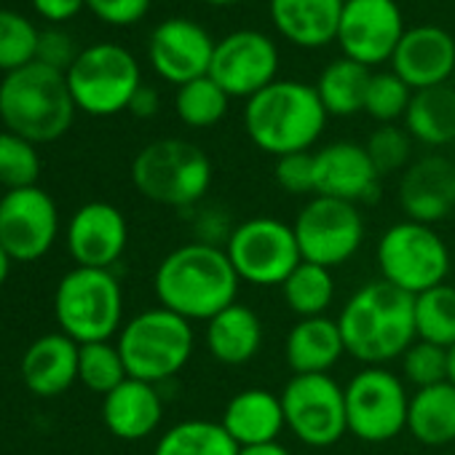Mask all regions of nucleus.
Wrapping results in <instances>:
<instances>
[{
    "mask_svg": "<svg viewBox=\"0 0 455 455\" xmlns=\"http://www.w3.org/2000/svg\"><path fill=\"white\" fill-rule=\"evenodd\" d=\"M346 0H271L274 28L295 46L322 49L338 41Z\"/></svg>",
    "mask_w": 455,
    "mask_h": 455,
    "instance_id": "obj_27",
    "label": "nucleus"
},
{
    "mask_svg": "<svg viewBox=\"0 0 455 455\" xmlns=\"http://www.w3.org/2000/svg\"><path fill=\"white\" fill-rule=\"evenodd\" d=\"M222 250L236 276L252 287H282L303 260L292 225L271 214L234 225Z\"/></svg>",
    "mask_w": 455,
    "mask_h": 455,
    "instance_id": "obj_9",
    "label": "nucleus"
},
{
    "mask_svg": "<svg viewBox=\"0 0 455 455\" xmlns=\"http://www.w3.org/2000/svg\"><path fill=\"white\" fill-rule=\"evenodd\" d=\"M228 102H231V97H228L209 76H204V78H196V81L177 89L174 110L185 126L209 129L225 118Z\"/></svg>",
    "mask_w": 455,
    "mask_h": 455,
    "instance_id": "obj_34",
    "label": "nucleus"
},
{
    "mask_svg": "<svg viewBox=\"0 0 455 455\" xmlns=\"http://www.w3.org/2000/svg\"><path fill=\"white\" fill-rule=\"evenodd\" d=\"M410 391L388 367H362L346 383L348 434L367 444H383L407 431Z\"/></svg>",
    "mask_w": 455,
    "mask_h": 455,
    "instance_id": "obj_10",
    "label": "nucleus"
},
{
    "mask_svg": "<svg viewBox=\"0 0 455 455\" xmlns=\"http://www.w3.org/2000/svg\"><path fill=\"white\" fill-rule=\"evenodd\" d=\"M60 209L54 198L33 185L0 198V244L14 263L41 260L57 242Z\"/></svg>",
    "mask_w": 455,
    "mask_h": 455,
    "instance_id": "obj_14",
    "label": "nucleus"
},
{
    "mask_svg": "<svg viewBox=\"0 0 455 455\" xmlns=\"http://www.w3.org/2000/svg\"><path fill=\"white\" fill-rule=\"evenodd\" d=\"M276 44L258 30H236L214 44L209 78L228 94L250 100L276 81Z\"/></svg>",
    "mask_w": 455,
    "mask_h": 455,
    "instance_id": "obj_15",
    "label": "nucleus"
},
{
    "mask_svg": "<svg viewBox=\"0 0 455 455\" xmlns=\"http://www.w3.org/2000/svg\"><path fill=\"white\" fill-rule=\"evenodd\" d=\"M118 351L129 378L145 383H166L182 372L196 348L193 324L169 308H148L129 319L118 332Z\"/></svg>",
    "mask_w": 455,
    "mask_h": 455,
    "instance_id": "obj_6",
    "label": "nucleus"
},
{
    "mask_svg": "<svg viewBox=\"0 0 455 455\" xmlns=\"http://www.w3.org/2000/svg\"><path fill=\"white\" fill-rule=\"evenodd\" d=\"M129 113L134 118H153L158 113V92L142 84L129 102Z\"/></svg>",
    "mask_w": 455,
    "mask_h": 455,
    "instance_id": "obj_45",
    "label": "nucleus"
},
{
    "mask_svg": "<svg viewBox=\"0 0 455 455\" xmlns=\"http://www.w3.org/2000/svg\"><path fill=\"white\" fill-rule=\"evenodd\" d=\"M407 134L426 148H444L455 142V89L434 86L412 92L404 113Z\"/></svg>",
    "mask_w": 455,
    "mask_h": 455,
    "instance_id": "obj_29",
    "label": "nucleus"
},
{
    "mask_svg": "<svg viewBox=\"0 0 455 455\" xmlns=\"http://www.w3.org/2000/svg\"><path fill=\"white\" fill-rule=\"evenodd\" d=\"M263 319L255 308L234 303L204 324V346L222 367H244L263 348Z\"/></svg>",
    "mask_w": 455,
    "mask_h": 455,
    "instance_id": "obj_24",
    "label": "nucleus"
},
{
    "mask_svg": "<svg viewBox=\"0 0 455 455\" xmlns=\"http://www.w3.org/2000/svg\"><path fill=\"white\" fill-rule=\"evenodd\" d=\"M86 6L102 22L116 25V28H126V25L140 22L148 14L150 0H86Z\"/></svg>",
    "mask_w": 455,
    "mask_h": 455,
    "instance_id": "obj_43",
    "label": "nucleus"
},
{
    "mask_svg": "<svg viewBox=\"0 0 455 455\" xmlns=\"http://www.w3.org/2000/svg\"><path fill=\"white\" fill-rule=\"evenodd\" d=\"M415 332L418 340L450 348L455 346V287L439 284L415 295Z\"/></svg>",
    "mask_w": 455,
    "mask_h": 455,
    "instance_id": "obj_33",
    "label": "nucleus"
},
{
    "mask_svg": "<svg viewBox=\"0 0 455 455\" xmlns=\"http://www.w3.org/2000/svg\"><path fill=\"white\" fill-rule=\"evenodd\" d=\"M161 418H164V399L158 386L153 383L126 378L118 388L102 396L105 428L124 442L148 439L153 431H158Z\"/></svg>",
    "mask_w": 455,
    "mask_h": 455,
    "instance_id": "obj_23",
    "label": "nucleus"
},
{
    "mask_svg": "<svg viewBox=\"0 0 455 455\" xmlns=\"http://www.w3.org/2000/svg\"><path fill=\"white\" fill-rule=\"evenodd\" d=\"M76 110L68 76L49 65L30 62L6 73L0 84V121L6 124V132L33 145L60 140L73 126Z\"/></svg>",
    "mask_w": 455,
    "mask_h": 455,
    "instance_id": "obj_4",
    "label": "nucleus"
},
{
    "mask_svg": "<svg viewBox=\"0 0 455 455\" xmlns=\"http://www.w3.org/2000/svg\"><path fill=\"white\" fill-rule=\"evenodd\" d=\"M81 346L65 332H49L28 346L22 380L36 396H60L78 380Z\"/></svg>",
    "mask_w": 455,
    "mask_h": 455,
    "instance_id": "obj_25",
    "label": "nucleus"
},
{
    "mask_svg": "<svg viewBox=\"0 0 455 455\" xmlns=\"http://www.w3.org/2000/svg\"><path fill=\"white\" fill-rule=\"evenodd\" d=\"M404 220L436 225L455 212V164L447 156L431 153L412 161L396 188Z\"/></svg>",
    "mask_w": 455,
    "mask_h": 455,
    "instance_id": "obj_20",
    "label": "nucleus"
},
{
    "mask_svg": "<svg viewBox=\"0 0 455 455\" xmlns=\"http://www.w3.org/2000/svg\"><path fill=\"white\" fill-rule=\"evenodd\" d=\"M126 217L108 201L84 204L68 222V252L81 268L110 271L126 252Z\"/></svg>",
    "mask_w": 455,
    "mask_h": 455,
    "instance_id": "obj_17",
    "label": "nucleus"
},
{
    "mask_svg": "<svg viewBox=\"0 0 455 455\" xmlns=\"http://www.w3.org/2000/svg\"><path fill=\"white\" fill-rule=\"evenodd\" d=\"M276 185L290 196H316V164L314 153H290L276 158L274 166Z\"/></svg>",
    "mask_w": 455,
    "mask_h": 455,
    "instance_id": "obj_41",
    "label": "nucleus"
},
{
    "mask_svg": "<svg viewBox=\"0 0 455 455\" xmlns=\"http://www.w3.org/2000/svg\"><path fill=\"white\" fill-rule=\"evenodd\" d=\"M239 455H292L282 442H274V444H260V447H244L239 450Z\"/></svg>",
    "mask_w": 455,
    "mask_h": 455,
    "instance_id": "obj_46",
    "label": "nucleus"
},
{
    "mask_svg": "<svg viewBox=\"0 0 455 455\" xmlns=\"http://www.w3.org/2000/svg\"><path fill=\"white\" fill-rule=\"evenodd\" d=\"M78 54L81 52H76V46H73V41H70V36L65 30L52 28V30H44L38 36L36 62H41V65H49V68H54L60 73H68L73 68V62L78 60Z\"/></svg>",
    "mask_w": 455,
    "mask_h": 455,
    "instance_id": "obj_42",
    "label": "nucleus"
},
{
    "mask_svg": "<svg viewBox=\"0 0 455 455\" xmlns=\"http://www.w3.org/2000/svg\"><path fill=\"white\" fill-rule=\"evenodd\" d=\"M327 110L316 86L300 81H274L247 100V137L268 156L308 153L327 129Z\"/></svg>",
    "mask_w": 455,
    "mask_h": 455,
    "instance_id": "obj_3",
    "label": "nucleus"
},
{
    "mask_svg": "<svg viewBox=\"0 0 455 455\" xmlns=\"http://www.w3.org/2000/svg\"><path fill=\"white\" fill-rule=\"evenodd\" d=\"M399 364H402V380L407 386H412L415 391L450 380V354H447V348L426 343V340H415L399 356Z\"/></svg>",
    "mask_w": 455,
    "mask_h": 455,
    "instance_id": "obj_38",
    "label": "nucleus"
},
{
    "mask_svg": "<svg viewBox=\"0 0 455 455\" xmlns=\"http://www.w3.org/2000/svg\"><path fill=\"white\" fill-rule=\"evenodd\" d=\"M54 314L78 346L110 340L124 327V290L113 271L76 266L54 292Z\"/></svg>",
    "mask_w": 455,
    "mask_h": 455,
    "instance_id": "obj_7",
    "label": "nucleus"
},
{
    "mask_svg": "<svg viewBox=\"0 0 455 455\" xmlns=\"http://www.w3.org/2000/svg\"><path fill=\"white\" fill-rule=\"evenodd\" d=\"M447 354H450V383H455V346H450Z\"/></svg>",
    "mask_w": 455,
    "mask_h": 455,
    "instance_id": "obj_48",
    "label": "nucleus"
},
{
    "mask_svg": "<svg viewBox=\"0 0 455 455\" xmlns=\"http://www.w3.org/2000/svg\"><path fill=\"white\" fill-rule=\"evenodd\" d=\"M38 30L33 22L17 12L0 9V70L14 73L30 62H36L38 52Z\"/></svg>",
    "mask_w": 455,
    "mask_h": 455,
    "instance_id": "obj_37",
    "label": "nucleus"
},
{
    "mask_svg": "<svg viewBox=\"0 0 455 455\" xmlns=\"http://www.w3.org/2000/svg\"><path fill=\"white\" fill-rule=\"evenodd\" d=\"M455 70V41L444 28L418 25L404 30L394 57L391 73H396L412 92L444 86Z\"/></svg>",
    "mask_w": 455,
    "mask_h": 455,
    "instance_id": "obj_21",
    "label": "nucleus"
},
{
    "mask_svg": "<svg viewBox=\"0 0 455 455\" xmlns=\"http://www.w3.org/2000/svg\"><path fill=\"white\" fill-rule=\"evenodd\" d=\"M214 180L209 156L185 140H156L132 161L134 188L153 204L190 209L201 204Z\"/></svg>",
    "mask_w": 455,
    "mask_h": 455,
    "instance_id": "obj_5",
    "label": "nucleus"
},
{
    "mask_svg": "<svg viewBox=\"0 0 455 455\" xmlns=\"http://www.w3.org/2000/svg\"><path fill=\"white\" fill-rule=\"evenodd\" d=\"M375 263L383 282L412 298L444 284L452 268L450 247L436 228L415 220H399L386 228L375 247Z\"/></svg>",
    "mask_w": 455,
    "mask_h": 455,
    "instance_id": "obj_8",
    "label": "nucleus"
},
{
    "mask_svg": "<svg viewBox=\"0 0 455 455\" xmlns=\"http://www.w3.org/2000/svg\"><path fill=\"white\" fill-rule=\"evenodd\" d=\"M346 356V343L338 319L314 316L298 319L284 340V359L292 375H332Z\"/></svg>",
    "mask_w": 455,
    "mask_h": 455,
    "instance_id": "obj_26",
    "label": "nucleus"
},
{
    "mask_svg": "<svg viewBox=\"0 0 455 455\" xmlns=\"http://www.w3.org/2000/svg\"><path fill=\"white\" fill-rule=\"evenodd\" d=\"M292 231L303 260L332 271L356 258L364 244L367 225L356 204L330 196H311L295 214Z\"/></svg>",
    "mask_w": 455,
    "mask_h": 455,
    "instance_id": "obj_11",
    "label": "nucleus"
},
{
    "mask_svg": "<svg viewBox=\"0 0 455 455\" xmlns=\"http://www.w3.org/2000/svg\"><path fill=\"white\" fill-rule=\"evenodd\" d=\"M153 455H239V444L220 420L188 418L158 436Z\"/></svg>",
    "mask_w": 455,
    "mask_h": 455,
    "instance_id": "obj_31",
    "label": "nucleus"
},
{
    "mask_svg": "<svg viewBox=\"0 0 455 455\" xmlns=\"http://www.w3.org/2000/svg\"><path fill=\"white\" fill-rule=\"evenodd\" d=\"M65 76L76 108L89 116H116L129 110L134 92L142 86L137 60L116 44L84 49Z\"/></svg>",
    "mask_w": 455,
    "mask_h": 455,
    "instance_id": "obj_12",
    "label": "nucleus"
},
{
    "mask_svg": "<svg viewBox=\"0 0 455 455\" xmlns=\"http://www.w3.org/2000/svg\"><path fill=\"white\" fill-rule=\"evenodd\" d=\"M204 4H209V6H234V4H239V0H204Z\"/></svg>",
    "mask_w": 455,
    "mask_h": 455,
    "instance_id": "obj_49",
    "label": "nucleus"
},
{
    "mask_svg": "<svg viewBox=\"0 0 455 455\" xmlns=\"http://www.w3.org/2000/svg\"><path fill=\"white\" fill-rule=\"evenodd\" d=\"M402 36L404 22L394 0H346L338 44L348 60L364 68L383 65L394 57Z\"/></svg>",
    "mask_w": 455,
    "mask_h": 455,
    "instance_id": "obj_16",
    "label": "nucleus"
},
{
    "mask_svg": "<svg viewBox=\"0 0 455 455\" xmlns=\"http://www.w3.org/2000/svg\"><path fill=\"white\" fill-rule=\"evenodd\" d=\"M242 279L220 244L190 242L172 250L153 274L161 308L193 322H209L239 300Z\"/></svg>",
    "mask_w": 455,
    "mask_h": 455,
    "instance_id": "obj_1",
    "label": "nucleus"
},
{
    "mask_svg": "<svg viewBox=\"0 0 455 455\" xmlns=\"http://www.w3.org/2000/svg\"><path fill=\"white\" fill-rule=\"evenodd\" d=\"M220 426L239 444V450L274 444L282 431H287L282 396L268 388L250 386L225 402Z\"/></svg>",
    "mask_w": 455,
    "mask_h": 455,
    "instance_id": "obj_22",
    "label": "nucleus"
},
{
    "mask_svg": "<svg viewBox=\"0 0 455 455\" xmlns=\"http://www.w3.org/2000/svg\"><path fill=\"white\" fill-rule=\"evenodd\" d=\"M346 354L364 367H386L415 340V298L378 279L359 287L338 314Z\"/></svg>",
    "mask_w": 455,
    "mask_h": 455,
    "instance_id": "obj_2",
    "label": "nucleus"
},
{
    "mask_svg": "<svg viewBox=\"0 0 455 455\" xmlns=\"http://www.w3.org/2000/svg\"><path fill=\"white\" fill-rule=\"evenodd\" d=\"M282 295H284L287 308L298 319L327 316L330 306L335 303V279H332V271L324 268V266L300 260V266L282 284Z\"/></svg>",
    "mask_w": 455,
    "mask_h": 455,
    "instance_id": "obj_32",
    "label": "nucleus"
},
{
    "mask_svg": "<svg viewBox=\"0 0 455 455\" xmlns=\"http://www.w3.org/2000/svg\"><path fill=\"white\" fill-rule=\"evenodd\" d=\"M407 431L426 447L455 442V383L444 380L410 394Z\"/></svg>",
    "mask_w": 455,
    "mask_h": 455,
    "instance_id": "obj_28",
    "label": "nucleus"
},
{
    "mask_svg": "<svg viewBox=\"0 0 455 455\" xmlns=\"http://www.w3.org/2000/svg\"><path fill=\"white\" fill-rule=\"evenodd\" d=\"M33 6L49 22H68L86 6V0H33Z\"/></svg>",
    "mask_w": 455,
    "mask_h": 455,
    "instance_id": "obj_44",
    "label": "nucleus"
},
{
    "mask_svg": "<svg viewBox=\"0 0 455 455\" xmlns=\"http://www.w3.org/2000/svg\"><path fill=\"white\" fill-rule=\"evenodd\" d=\"M129 378L124 356L116 343L102 340V343H84L78 354V380L94 391L108 396L113 388H118Z\"/></svg>",
    "mask_w": 455,
    "mask_h": 455,
    "instance_id": "obj_35",
    "label": "nucleus"
},
{
    "mask_svg": "<svg viewBox=\"0 0 455 455\" xmlns=\"http://www.w3.org/2000/svg\"><path fill=\"white\" fill-rule=\"evenodd\" d=\"M12 255L4 250V244H0V287L6 284V279H9V274H12Z\"/></svg>",
    "mask_w": 455,
    "mask_h": 455,
    "instance_id": "obj_47",
    "label": "nucleus"
},
{
    "mask_svg": "<svg viewBox=\"0 0 455 455\" xmlns=\"http://www.w3.org/2000/svg\"><path fill=\"white\" fill-rule=\"evenodd\" d=\"M316 196L340 198L348 204H375L380 196V174L367 156V148L351 140L330 142L314 153Z\"/></svg>",
    "mask_w": 455,
    "mask_h": 455,
    "instance_id": "obj_18",
    "label": "nucleus"
},
{
    "mask_svg": "<svg viewBox=\"0 0 455 455\" xmlns=\"http://www.w3.org/2000/svg\"><path fill=\"white\" fill-rule=\"evenodd\" d=\"M148 52L153 70L180 89L196 78L209 76L214 41L201 25L190 20H166L153 30Z\"/></svg>",
    "mask_w": 455,
    "mask_h": 455,
    "instance_id": "obj_19",
    "label": "nucleus"
},
{
    "mask_svg": "<svg viewBox=\"0 0 455 455\" xmlns=\"http://www.w3.org/2000/svg\"><path fill=\"white\" fill-rule=\"evenodd\" d=\"M370 68L343 57L330 62L316 81V94L327 110V116H356L364 110L367 86H370Z\"/></svg>",
    "mask_w": 455,
    "mask_h": 455,
    "instance_id": "obj_30",
    "label": "nucleus"
},
{
    "mask_svg": "<svg viewBox=\"0 0 455 455\" xmlns=\"http://www.w3.org/2000/svg\"><path fill=\"white\" fill-rule=\"evenodd\" d=\"M41 174V156L36 145L20 134L0 132V185L9 190L33 188Z\"/></svg>",
    "mask_w": 455,
    "mask_h": 455,
    "instance_id": "obj_36",
    "label": "nucleus"
},
{
    "mask_svg": "<svg viewBox=\"0 0 455 455\" xmlns=\"http://www.w3.org/2000/svg\"><path fill=\"white\" fill-rule=\"evenodd\" d=\"M412 100V89L396 73H375L367 86L364 113L378 124H394L404 118Z\"/></svg>",
    "mask_w": 455,
    "mask_h": 455,
    "instance_id": "obj_39",
    "label": "nucleus"
},
{
    "mask_svg": "<svg viewBox=\"0 0 455 455\" xmlns=\"http://www.w3.org/2000/svg\"><path fill=\"white\" fill-rule=\"evenodd\" d=\"M367 148V156L372 158L375 169L380 177L386 174H402L412 161V137L407 134L404 126H396V124H380L370 140L364 142Z\"/></svg>",
    "mask_w": 455,
    "mask_h": 455,
    "instance_id": "obj_40",
    "label": "nucleus"
},
{
    "mask_svg": "<svg viewBox=\"0 0 455 455\" xmlns=\"http://www.w3.org/2000/svg\"><path fill=\"white\" fill-rule=\"evenodd\" d=\"M279 396L287 431L300 444L324 450L348 434L346 386L332 375H292Z\"/></svg>",
    "mask_w": 455,
    "mask_h": 455,
    "instance_id": "obj_13",
    "label": "nucleus"
}]
</instances>
